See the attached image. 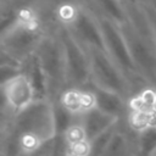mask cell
I'll list each match as a JSON object with an SVG mask.
<instances>
[{
    "instance_id": "ba28073f",
    "label": "cell",
    "mask_w": 156,
    "mask_h": 156,
    "mask_svg": "<svg viewBox=\"0 0 156 156\" xmlns=\"http://www.w3.org/2000/svg\"><path fill=\"white\" fill-rule=\"evenodd\" d=\"M72 117H82L98 107L96 95L89 88H67L56 101Z\"/></svg>"
},
{
    "instance_id": "277c9868",
    "label": "cell",
    "mask_w": 156,
    "mask_h": 156,
    "mask_svg": "<svg viewBox=\"0 0 156 156\" xmlns=\"http://www.w3.org/2000/svg\"><path fill=\"white\" fill-rule=\"evenodd\" d=\"M89 62L90 87L122 96L128 102L135 95L133 87L104 48L83 45Z\"/></svg>"
},
{
    "instance_id": "8992f818",
    "label": "cell",
    "mask_w": 156,
    "mask_h": 156,
    "mask_svg": "<svg viewBox=\"0 0 156 156\" xmlns=\"http://www.w3.org/2000/svg\"><path fill=\"white\" fill-rule=\"evenodd\" d=\"M1 95L2 107L13 115L24 111L40 99L34 78L28 67L1 80Z\"/></svg>"
},
{
    "instance_id": "7c38bea8",
    "label": "cell",
    "mask_w": 156,
    "mask_h": 156,
    "mask_svg": "<svg viewBox=\"0 0 156 156\" xmlns=\"http://www.w3.org/2000/svg\"><path fill=\"white\" fill-rule=\"evenodd\" d=\"M124 4H146L145 0H123Z\"/></svg>"
},
{
    "instance_id": "5bb4252c",
    "label": "cell",
    "mask_w": 156,
    "mask_h": 156,
    "mask_svg": "<svg viewBox=\"0 0 156 156\" xmlns=\"http://www.w3.org/2000/svg\"><path fill=\"white\" fill-rule=\"evenodd\" d=\"M152 110L154 112H156V90L154 93V100H152Z\"/></svg>"
},
{
    "instance_id": "30bf717a",
    "label": "cell",
    "mask_w": 156,
    "mask_h": 156,
    "mask_svg": "<svg viewBox=\"0 0 156 156\" xmlns=\"http://www.w3.org/2000/svg\"><path fill=\"white\" fill-rule=\"evenodd\" d=\"M98 17L122 26L127 20V9L123 0H79Z\"/></svg>"
},
{
    "instance_id": "3957f363",
    "label": "cell",
    "mask_w": 156,
    "mask_h": 156,
    "mask_svg": "<svg viewBox=\"0 0 156 156\" xmlns=\"http://www.w3.org/2000/svg\"><path fill=\"white\" fill-rule=\"evenodd\" d=\"M27 67L34 78L39 96L56 102L68 88L66 55L58 26L49 32Z\"/></svg>"
},
{
    "instance_id": "7a4b0ae2",
    "label": "cell",
    "mask_w": 156,
    "mask_h": 156,
    "mask_svg": "<svg viewBox=\"0 0 156 156\" xmlns=\"http://www.w3.org/2000/svg\"><path fill=\"white\" fill-rule=\"evenodd\" d=\"M57 26H50L33 16H21L1 27L0 51L2 79L22 71L35 56L49 32Z\"/></svg>"
},
{
    "instance_id": "9c48e42d",
    "label": "cell",
    "mask_w": 156,
    "mask_h": 156,
    "mask_svg": "<svg viewBox=\"0 0 156 156\" xmlns=\"http://www.w3.org/2000/svg\"><path fill=\"white\" fill-rule=\"evenodd\" d=\"M80 119H82L89 144L93 140H95L96 138H99L100 135H102L104 133L112 129L121 121V119L101 111L98 107L94 108L93 111L88 112L87 115L82 116Z\"/></svg>"
},
{
    "instance_id": "5b68a950",
    "label": "cell",
    "mask_w": 156,
    "mask_h": 156,
    "mask_svg": "<svg viewBox=\"0 0 156 156\" xmlns=\"http://www.w3.org/2000/svg\"><path fill=\"white\" fill-rule=\"evenodd\" d=\"M96 18H98L100 32H101L102 48L108 54V56L115 61V63L119 67V69L123 72L126 78L129 80L135 94H138L145 88H149L138 74V71L134 66L133 58L129 52V48L127 45V40L121 29V26L98 16Z\"/></svg>"
},
{
    "instance_id": "6da1fadb",
    "label": "cell",
    "mask_w": 156,
    "mask_h": 156,
    "mask_svg": "<svg viewBox=\"0 0 156 156\" xmlns=\"http://www.w3.org/2000/svg\"><path fill=\"white\" fill-rule=\"evenodd\" d=\"M58 136L55 102L38 99L20 113L1 107V156H32Z\"/></svg>"
},
{
    "instance_id": "8fae6325",
    "label": "cell",
    "mask_w": 156,
    "mask_h": 156,
    "mask_svg": "<svg viewBox=\"0 0 156 156\" xmlns=\"http://www.w3.org/2000/svg\"><path fill=\"white\" fill-rule=\"evenodd\" d=\"M94 89V88H93ZM96 95V105L101 111L123 121L128 113V101L119 95L94 89Z\"/></svg>"
},
{
    "instance_id": "4fadbf2b",
    "label": "cell",
    "mask_w": 156,
    "mask_h": 156,
    "mask_svg": "<svg viewBox=\"0 0 156 156\" xmlns=\"http://www.w3.org/2000/svg\"><path fill=\"white\" fill-rule=\"evenodd\" d=\"M145 1H146V4H147L149 6L156 9V0H145Z\"/></svg>"
},
{
    "instance_id": "9a60e30c",
    "label": "cell",
    "mask_w": 156,
    "mask_h": 156,
    "mask_svg": "<svg viewBox=\"0 0 156 156\" xmlns=\"http://www.w3.org/2000/svg\"><path fill=\"white\" fill-rule=\"evenodd\" d=\"M147 156H156V149H155V150H154L152 152H150V154H149Z\"/></svg>"
},
{
    "instance_id": "52a82bcc",
    "label": "cell",
    "mask_w": 156,
    "mask_h": 156,
    "mask_svg": "<svg viewBox=\"0 0 156 156\" xmlns=\"http://www.w3.org/2000/svg\"><path fill=\"white\" fill-rule=\"evenodd\" d=\"M60 33L66 55L68 88H89L90 72L88 55L84 46L67 29L60 27Z\"/></svg>"
}]
</instances>
